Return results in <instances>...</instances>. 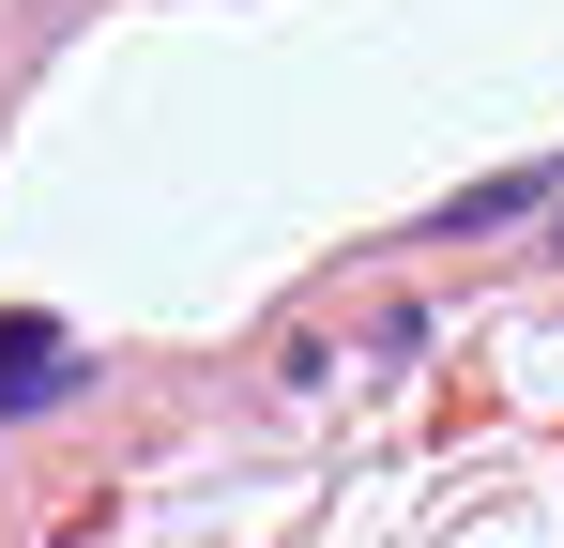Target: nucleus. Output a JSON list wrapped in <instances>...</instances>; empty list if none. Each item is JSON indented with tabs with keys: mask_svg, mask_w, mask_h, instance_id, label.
<instances>
[{
	"mask_svg": "<svg viewBox=\"0 0 564 548\" xmlns=\"http://www.w3.org/2000/svg\"><path fill=\"white\" fill-rule=\"evenodd\" d=\"M62 381V320H0V412Z\"/></svg>",
	"mask_w": 564,
	"mask_h": 548,
	"instance_id": "1",
	"label": "nucleus"
}]
</instances>
